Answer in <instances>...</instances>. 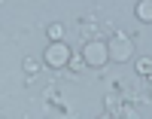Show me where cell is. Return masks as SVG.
Returning a JSON list of instances; mask_svg holds the SVG:
<instances>
[{
	"label": "cell",
	"mask_w": 152,
	"mask_h": 119,
	"mask_svg": "<svg viewBox=\"0 0 152 119\" xmlns=\"http://www.w3.org/2000/svg\"><path fill=\"white\" fill-rule=\"evenodd\" d=\"M82 61L88 64V67H104V61H110V46L104 43V40H91V43H85Z\"/></svg>",
	"instance_id": "6da1fadb"
},
{
	"label": "cell",
	"mask_w": 152,
	"mask_h": 119,
	"mask_svg": "<svg viewBox=\"0 0 152 119\" xmlns=\"http://www.w3.org/2000/svg\"><path fill=\"white\" fill-rule=\"evenodd\" d=\"M43 61L49 64V67H64V64H70V49H67V43L52 40L49 49L43 52Z\"/></svg>",
	"instance_id": "7a4b0ae2"
},
{
	"label": "cell",
	"mask_w": 152,
	"mask_h": 119,
	"mask_svg": "<svg viewBox=\"0 0 152 119\" xmlns=\"http://www.w3.org/2000/svg\"><path fill=\"white\" fill-rule=\"evenodd\" d=\"M107 46H110V58H113V61H128V58H131V52H134L131 40H128V37H122V34H116Z\"/></svg>",
	"instance_id": "3957f363"
},
{
	"label": "cell",
	"mask_w": 152,
	"mask_h": 119,
	"mask_svg": "<svg viewBox=\"0 0 152 119\" xmlns=\"http://www.w3.org/2000/svg\"><path fill=\"white\" fill-rule=\"evenodd\" d=\"M137 18L152 21V0H140V3H137Z\"/></svg>",
	"instance_id": "277c9868"
},
{
	"label": "cell",
	"mask_w": 152,
	"mask_h": 119,
	"mask_svg": "<svg viewBox=\"0 0 152 119\" xmlns=\"http://www.w3.org/2000/svg\"><path fill=\"white\" fill-rule=\"evenodd\" d=\"M64 37V28L61 24H49V40H61Z\"/></svg>",
	"instance_id": "5b68a950"
},
{
	"label": "cell",
	"mask_w": 152,
	"mask_h": 119,
	"mask_svg": "<svg viewBox=\"0 0 152 119\" xmlns=\"http://www.w3.org/2000/svg\"><path fill=\"white\" fill-rule=\"evenodd\" d=\"M137 70H140L143 76H152V61H149V58H143L140 64H137Z\"/></svg>",
	"instance_id": "8992f818"
},
{
	"label": "cell",
	"mask_w": 152,
	"mask_h": 119,
	"mask_svg": "<svg viewBox=\"0 0 152 119\" xmlns=\"http://www.w3.org/2000/svg\"><path fill=\"white\" fill-rule=\"evenodd\" d=\"M24 70H28V73H37V61L28 58V61H24Z\"/></svg>",
	"instance_id": "52a82bcc"
}]
</instances>
